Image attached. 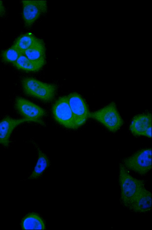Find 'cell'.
Segmentation results:
<instances>
[{"label":"cell","instance_id":"obj_1","mask_svg":"<svg viewBox=\"0 0 152 230\" xmlns=\"http://www.w3.org/2000/svg\"><path fill=\"white\" fill-rule=\"evenodd\" d=\"M119 180L120 201L127 208L139 193L145 188V182L132 176L122 163L119 164Z\"/></svg>","mask_w":152,"mask_h":230},{"label":"cell","instance_id":"obj_2","mask_svg":"<svg viewBox=\"0 0 152 230\" xmlns=\"http://www.w3.org/2000/svg\"><path fill=\"white\" fill-rule=\"evenodd\" d=\"M22 85L26 95L46 102L53 100L57 90L55 85L45 83L32 78H24L22 81Z\"/></svg>","mask_w":152,"mask_h":230},{"label":"cell","instance_id":"obj_3","mask_svg":"<svg viewBox=\"0 0 152 230\" xmlns=\"http://www.w3.org/2000/svg\"><path fill=\"white\" fill-rule=\"evenodd\" d=\"M89 117L98 121L109 131L113 132L118 130L123 124V120L113 102L96 111L90 112Z\"/></svg>","mask_w":152,"mask_h":230},{"label":"cell","instance_id":"obj_4","mask_svg":"<svg viewBox=\"0 0 152 230\" xmlns=\"http://www.w3.org/2000/svg\"><path fill=\"white\" fill-rule=\"evenodd\" d=\"M127 169L140 175H144L151 169V149L140 150L124 159L122 163Z\"/></svg>","mask_w":152,"mask_h":230},{"label":"cell","instance_id":"obj_5","mask_svg":"<svg viewBox=\"0 0 152 230\" xmlns=\"http://www.w3.org/2000/svg\"><path fill=\"white\" fill-rule=\"evenodd\" d=\"M52 112L55 119L60 125L69 129H77L67 96L61 97L55 102Z\"/></svg>","mask_w":152,"mask_h":230},{"label":"cell","instance_id":"obj_6","mask_svg":"<svg viewBox=\"0 0 152 230\" xmlns=\"http://www.w3.org/2000/svg\"><path fill=\"white\" fill-rule=\"evenodd\" d=\"M16 108L24 118L29 119L32 122L45 126V123L41 118L46 114L42 108L30 101L18 97L15 101Z\"/></svg>","mask_w":152,"mask_h":230},{"label":"cell","instance_id":"obj_7","mask_svg":"<svg viewBox=\"0 0 152 230\" xmlns=\"http://www.w3.org/2000/svg\"><path fill=\"white\" fill-rule=\"evenodd\" d=\"M67 96L77 129L86 123L89 118L90 112L86 102L80 94L73 92Z\"/></svg>","mask_w":152,"mask_h":230},{"label":"cell","instance_id":"obj_8","mask_svg":"<svg viewBox=\"0 0 152 230\" xmlns=\"http://www.w3.org/2000/svg\"><path fill=\"white\" fill-rule=\"evenodd\" d=\"M21 2L23 18L27 27L31 26L42 14L47 12L46 1L23 0Z\"/></svg>","mask_w":152,"mask_h":230},{"label":"cell","instance_id":"obj_9","mask_svg":"<svg viewBox=\"0 0 152 230\" xmlns=\"http://www.w3.org/2000/svg\"><path fill=\"white\" fill-rule=\"evenodd\" d=\"M32 122L26 118L15 119L7 116L0 121V144L7 146L10 138L14 129L18 125L25 122Z\"/></svg>","mask_w":152,"mask_h":230},{"label":"cell","instance_id":"obj_10","mask_svg":"<svg viewBox=\"0 0 152 230\" xmlns=\"http://www.w3.org/2000/svg\"><path fill=\"white\" fill-rule=\"evenodd\" d=\"M127 208L134 212L146 213L151 210V194L145 188L140 191Z\"/></svg>","mask_w":152,"mask_h":230},{"label":"cell","instance_id":"obj_11","mask_svg":"<svg viewBox=\"0 0 152 230\" xmlns=\"http://www.w3.org/2000/svg\"><path fill=\"white\" fill-rule=\"evenodd\" d=\"M151 113H146L139 114L133 118L129 126L131 132L135 136H143L149 127L151 126Z\"/></svg>","mask_w":152,"mask_h":230},{"label":"cell","instance_id":"obj_12","mask_svg":"<svg viewBox=\"0 0 152 230\" xmlns=\"http://www.w3.org/2000/svg\"><path fill=\"white\" fill-rule=\"evenodd\" d=\"M45 50L43 41L38 38L32 46L22 54L32 61H46Z\"/></svg>","mask_w":152,"mask_h":230},{"label":"cell","instance_id":"obj_13","mask_svg":"<svg viewBox=\"0 0 152 230\" xmlns=\"http://www.w3.org/2000/svg\"><path fill=\"white\" fill-rule=\"evenodd\" d=\"M34 144L37 149L38 153V159L34 169L28 178L29 179H36L40 176L48 167L50 161L46 154L42 151L35 142Z\"/></svg>","mask_w":152,"mask_h":230},{"label":"cell","instance_id":"obj_14","mask_svg":"<svg viewBox=\"0 0 152 230\" xmlns=\"http://www.w3.org/2000/svg\"><path fill=\"white\" fill-rule=\"evenodd\" d=\"M21 226L23 229H45V222L38 214L31 212L28 214L22 219Z\"/></svg>","mask_w":152,"mask_h":230},{"label":"cell","instance_id":"obj_15","mask_svg":"<svg viewBox=\"0 0 152 230\" xmlns=\"http://www.w3.org/2000/svg\"><path fill=\"white\" fill-rule=\"evenodd\" d=\"M45 62L32 61L22 54L13 64L18 69L28 71L36 72L40 70L45 65Z\"/></svg>","mask_w":152,"mask_h":230},{"label":"cell","instance_id":"obj_16","mask_svg":"<svg viewBox=\"0 0 152 230\" xmlns=\"http://www.w3.org/2000/svg\"><path fill=\"white\" fill-rule=\"evenodd\" d=\"M38 39L32 34L27 33L17 38L13 45L22 53L32 46Z\"/></svg>","mask_w":152,"mask_h":230},{"label":"cell","instance_id":"obj_17","mask_svg":"<svg viewBox=\"0 0 152 230\" xmlns=\"http://www.w3.org/2000/svg\"><path fill=\"white\" fill-rule=\"evenodd\" d=\"M22 53L13 45L9 48L3 51L1 53L2 60L6 62H15Z\"/></svg>","mask_w":152,"mask_h":230},{"label":"cell","instance_id":"obj_18","mask_svg":"<svg viewBox=\"0 0 152 230\" xmlns=\"http://www.w3.org/2000/svg\"><path fill=\"white\" fill-rule=\"evenodd\" d=\"M151 126L148 128L144 132L143 136H146L149 138H151Z\"/></svg>","mask_w":152,"mask_h":230},{"label":"cell","instance_id":"obj_19","mask_svg":"<svg viewBox=\"0 0 152 230\" xmlns=\"http://www.w3.org/2000/svg\"><path fill=\"white\" fill-rule=\"evenodd\" d=\"M5 13V8L2 1H0V16L4 15Z\"/></svg>","mask_w":152,"mask_h":230}]
</instances>
